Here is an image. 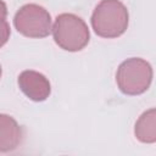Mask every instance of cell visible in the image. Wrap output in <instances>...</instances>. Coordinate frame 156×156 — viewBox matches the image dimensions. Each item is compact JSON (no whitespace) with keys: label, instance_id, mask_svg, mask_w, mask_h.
<instances>
[{"label":"cell","instance_id":"1","mask_svg":"<svg viewBox=\"0 0 156 156\" xmlns=\"http://www.w3.org/2000/svg\"><path fill=\"white\" fill-rule=\"evenodd\" d=\"M128 20V10L119 0H101L91 15V26L102 38H117L126 32Z\"/></svg>","mask_w":156,"mask_h":156},{"label":"cell","instance_id":"2","mask_svg":"<svg viewBox=\"0 0 156 156\" xmlns=\"http://www.w3.org/2000/svg\"><path fill=\"white\" fill-rule=\"evenodd\" d=\"M55 43L67 51H79L89 43V29L85 22L73 13H61L51 28Z\"/></svg>","mask_w":156,"mask_h":156},{"label":"cell","instance_id":"3","mask_svg":"<svg viewBox=\"0 0 156 156\" xmlns=\"http://www.w3.org/2000/svg\"><path fill=\"white\" fill-rule=\"evenodd\" d=\"M152 80L151 65L139 57L123 61L116 73V82L119 90L127 95L145 93Z\"/></svg>","mask_w":156,"mask_h":156},{"label":"cell","instance_id":"4","mask_svg":"<svg viewBox=\"0 0 156 156\" xmlns=\"http://www.w3.org/2000/svg\"><path fill=\"white\" fill-rule=\"evenodd\" d=\"M16 29L28 38H44L51 33L52 22L50 13L40 5H23L15 15Z\"/></svg>","mask_w":156,"mask_h":156},{"label":"cell","instance_id":"5","mask_svg":"<svg viewBox=\"0 0 156 156\" xmlns=\"http://www.w3.org/2000/svg\"><path fill=\"white\" fill-rule=\"evenodd\" d=\"M18 85L23 94L33 101H44L51 91L46 77L37 71H23L18 76Z\"/></svg>","mask_w":156,"mask_h":156},{"label":"cell","instance_id":"6","mask_svg":"<svg viewBox=\"0 0 156 156\" xmlns=\"http://www.w3.org/2000/svg\"><path fill=\"white\" fill-rule=\"evenodd\" d=\"M22 139L20 124L9 115L0 113V152H7L18 146Z\"/></svg>","mask_w":156,"mask_h":156},{"label":"cell","instance_id":"7","mask_svg":"<svg viewBox=\"0 0 156 156\" xmlns=\"http://www.w3.org/2000/svg\"><path fill=\"white\" fill-rule=\"evenodd\" d=\"M156 111L150 108L145 111L135 123L134 133L138 140L141 143L156 141Z\"/></svg>","mask_w":156,"mask_h":156},{"label":"cell","instance_id":"8","mask_svg":"<svg viewBox=\"0 0 156 156\" xmlns=\"http://www.w3.org/2000/svg\"><path fill=\"white\" fill-rule=\"evenodd\" d=\"M10 37V26L4 17H0V48L5 45Z\"/></svg>","mask_w":156,"mask_h":156},{"label":"cell","instance_id":"9","mask_svg":"<svg viewBox=\"0 0 156 156\" xmlns=\"http://www.w3.org/2000/svg\"><path fill=\"white\" fill-rule=\"evenodd\" d=\"M6 15H7V9H6V5H5V2L4 1H1L0 0V17H6Z\"/></svg>","mask_w":156,"mask_h":156},{"label":"cell","instance_id":"10","mask_svg":"<svg viewBox=\"0 0 156 156\" xmlns=\"http://www.w3.org/2000/svg\"><path fill=\"white\" fill-rule=\"evenodd\" d=\"M0 77H1V66H0Z\"/></svg>","mask_w":156,"mask_h":156}]
</instances>
